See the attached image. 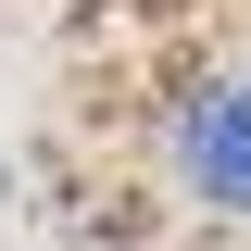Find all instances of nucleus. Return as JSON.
Instances as JSON below:
<instances>
[{
	"label": "nucleus",
	"mask_w": 251,
	"mask_h": 251,
	"mask_svg": "<svg viewBox=\"0 0 251 251\" xmlns=\"http://www.w3.org/2000/svg\"><path fill=\"white\" fill-rule=\"evenodd\" d=\"M176 151H188V188H201V201L251 214V75H226V88H201V100H188Z\"/></svg>",
	"instance_id": "obj_1"
}]
</instances>
